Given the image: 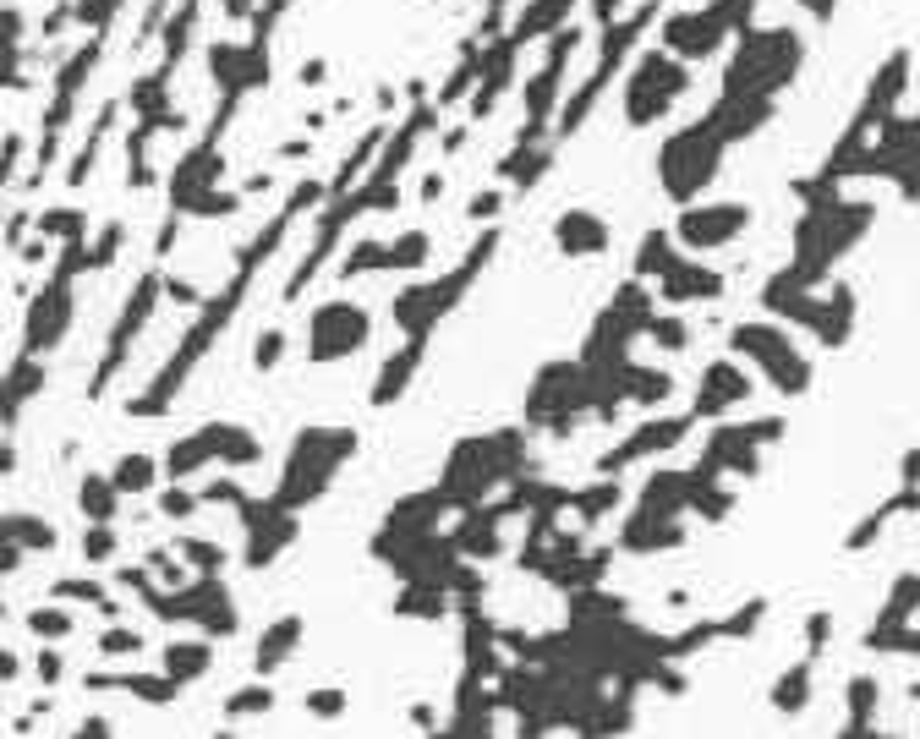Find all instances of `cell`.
<instances>
[{"mask_svg":"<svg viewBox=\"0 0 920 739\" xmlns=\"http://www.w3.org/2000/svg\"><path fill=\"white\" fill-rule=\"evenodd\" d=\"M148 482V460H132V471H121V488H143Z\"/></svg>","mask_w":920,"mask_h":739,"instance_id":"1","label":"cell"}]
</instances>
